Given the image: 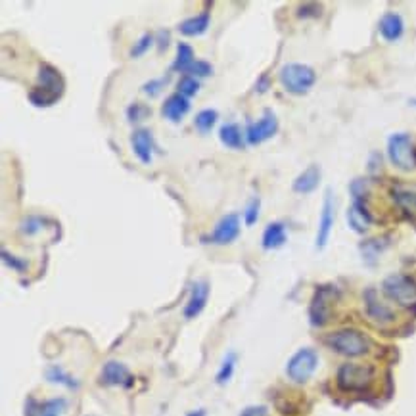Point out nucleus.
<instances>
[{
    "instance_id": "nucleus-5",
    "label": "nucleus",
    "mask_w": 416,
    "mask_h": 416,
    "mask_svg": "<svg viewBox=\"0 0 416 416\" xmlns=\"http://www.w3.org/2000/svg\"><path fill=\"white\" fill-rule=\"evenodd\" d=\"M382 292L401 307L416 305V281L407 274H390L382 282Z\"/></svg>"
},
{
    "instance_id": "nucleus-29",
    "label": "nucleus",
    "mask_w": 416,
    "mask_h": 416,
    "mask_svg": "<svg viewBox=\"0 0 416 416\" xmlns=\"http://www.w3.org/2000/svg\"><path fill=\"white\" fill-rule=\"evenodd\" d=\"M388 246V242H382V238H374V240H368L365 244H360V251H363V256L365 259H376L380 253H382V249Z\"/></svg>"
},
{
    "instance_id": "nucleus-40",
    "label": "nucleus",
    "mask_w": 416,
    "mask_h": 416,
    "mask_svg": "<svg viewBox=\"0 0 416 416\" xmlns=\"http://www.w3.org/2000/svg\"><path fill=\"white\" fill-rule=\"evenodd\" d=\"M240 416H267V408L265 407H248Z\"/></svg>"
},
{
    "instance_id": "nucleus-2",
    "label": "nucleus",
    "mask_w": 416,
    "mask_h": 416,
    "mask_svg": "<svg viewBox=\"0 0 416 416\" xmlns=\"http://www.w3.org/2000/svg\"><path fill=\"white\" fill-rule=\"evenodd\" d=\"M326 345L344 357H363L370 349L368 338L355 328H344L326 336Z\"/></svg>"
},
{
    "instance_id": "nucleus-43",
    "label": "nucleus",
    "mask_w": 416,
    "mask_h": 416,
    "mask_svg": "<svg viewBox=\"0 0 416 416\" xmlns=\"http://www.w3.org/2000/svg\"><path fill=\"white\" fill-rule=\"evenodd\" d=\"M410 104H413V106H416V98H415V100H410Z\"/></svg>"
},
{
    "instance_id": "nucleus-4",
    "label": "nucleus",
    "mask_w": 416,
    "mask_h": 416,
    "mask_svg": "<svg viewBox=\"0 0 416 416\" xmlns=\"http://www.w3.org/2000/svg\"><path fill=\"white\" fill-rule=\"evenodd\" d=\"M281 83L282 87L286 88L288 92L301 97L307 94L317 81V73L313 67L305 64H286L281 69Z\"/></svg>"
},
{
    "instance_id": "nucleus-15",
    "label": "nucleus",
    "mask_w": 416,
    "mask_h": 416,
    "mask_svg": "<svg viewBox=\"0 0 416 416\" xmlns=\"http://www.w3.org/2000/svg\"><path fill=\"white\" fill-rule=\"evenodd\" d=\"M365 305H367V315L372 320H376V322H393L395 320V313L384 305L380 299H378V294L374 288H368L365 292Z\"/></svg>"
},
{
    "instance_id": "nucleus-24",
    "label": "nucleus",
    "mask_w": 416,
    "mask_h": 416,
    "mask_svg": "<svg viewBox=\"0 0 416 416\" xmlns=\"http://www.w3.org/2000/svg\"><path fill=\"white\" fill-rule=\"evenodd\" d=\"M44 378L49 380L50 384H60L65 385V388H69V390H77L79 388V382H75L67 372H65L64 368L58 367V365H52L44 370Z\"/></svg>"
},
{
    "instance_id": "nucleus-31",
    "label": "nucleus",
    "mask_w": 416,
    "mask_h": 416,
    "mask_svg": "<svg viewBox=\"0 0 416 416\" xmlns=\"http://www.w3.org/2000/svg\"><path fill=\"white\" fill-rule=\"evenodd\" d=\"M198 90H200V83L194 79L192 75H186V77L178 81V94H183L184 98L196 97Z\"/></svg>"
},
{
    "instance_id": "nucleus-9",
    "label": "nucleus",
    "mask_w": 416,
    "mask_h": 416,
    "mask_svg": "<svg viewBox=\"0 0 416 416\" xmlns=\"http://www.w3.org/2000/svg\"><path fill=\"white\" fill-rule=\"evenodd\" d=\"M276 131H278V119H276V115H274V112H271V110H265L263 117L249 125L248 133H246V136H248V144H261V142H265V140H269V138H272V136L276 135Z\"/></svg>"
},
{
    "instance_id": "nucleus-35",
    "label": "nucleus",
    "mask_w": 416,
    "mask_h": 416,
    "mask_svg": "<svg viewBox=\"0 0 416 416\" xmlns=\"http://www.w3.org/2000/svg\"><path fill=\"white\" fill-rule=\"evenodd\" d=\"M259 208H261V201H259V198H251L248 203V208H246V213H244V217H246V224H256L257 219H259Z\"/></svg>"
},
{
    "instance_id": "nucleus-12",
    "label": "nucleus",
    "mask_w": 416,
    "mask_h": 416,
    "mask_svg": "<svg viewBox=\"0 0 416 416\" xmlns=\"http://www.w3.org/2000/svg\"><path fill=\"white\" fill-rule=\"evenodd\" d=\"M334 297H336V290L334 288H326V286H324V288L317 290V294L313 297L311 303L313 326H322V324H326L330 315V303L334 301Z\"/></svg>"
},
{
    "instance_id": "nucleus-3",
    "label": "nucleus",
    "mask_w": 416,
    "mask_h": 416,
    "mask_svg": "<svg viewBox=\"0 0 416 416\" xmlns=\"http://www.w3.org/2000/svg\"><path fill=\"white\" fill-rule=\"evenodd\" d=\"M372 380H374V368L368 365L345 363L338 368V388L344 392H365L372 384Z\"/></svg>"
},
{
    "instance_id": "nucleus-30",
    "label": "nucleus",
    "mask_w": 416,
    "mask_h": 416,
    "mask_svg": "<svg viewBox=\"0 0 416 416\" xmlns=\"http://www.w3.org/2000/svg\"><path fill=\"white\" fill-rule=\"evenodd\" d=\"M2 261H4L6 267H10V271L25 272L29 269V263H27L25 259L14 256V253H10L8 249H2Z\"/></svg>"
},
{
    "instance_id": "nucleus-20",
    "label": "nucleus",
    "mask_w": 416,
    "mask_h": 416,
    "mask_svg": "<svg viewBox=\"0 0 416 416\" xmlns=\"http://www.w3.org/2000/svg\"><path fill=\"white\" fill-rule=\"evenodd\" d=\"M319 183H320V169L317 167V165H309V167L305 169L303 173L294 181L292 188H294V192L297 194H311L313 190H317Z\"/></svg>"
},
{
    "instance_id": "nucleus-6",
    "label": "nucleus",
    "mask_w": 416,
    "mask_h": 416,
    "mask_svg": "<svg viewBox=\"0 0 416 416\" xmlns=\"http://www.w3.org/2000/svg\"><path fill=\"white\" fill-rule=\"evenodd\" d=\"M388 156L393 165L401 171H413L416 167V153L413 138L407 133H395L388 140Z\"/></svg>"
},
{
    "instance_id": "nucleus-8",
    "label": "nucleus",
    "mask_w": 416,
    "mask_h": 416,
    "mask_svg": "<svg viewBox=\"0 0 416 416\" xmlns=\"http://www.w3.org/2000/svg\"><path fill=\"white\" fill-rule=\"evenodd\" d=\"M336 221V201L332 196V190L326 188L324 194V201H322V209H320V219H319V228H317V248L322 249L328 244L330 234H332V226Z\"/></svg>"
},
{
    "instance_id": "nucleus-26",
    "label": "nucleus",
    "mask_w": 416,
    "mask_h": 416,
    "mask_svg": "<svg viewBox=\"0 0 416 416\" xmlns=\"http://www.w3.org/2000/svg\"><path fill=\"white\" fill-rule=\"evenodd\" d=\"M217 119H219V113L217 110H201L198 112V115L194 117V125L200 133H209L211 128L215 127Z\"/></svg>"
},
{
    "instance_id": "nucleus-37",
    "label": "nucleus",
    "mask_w": 416,
    "mask_h": 416,
    "mask_svg": "<svg viewBox=\"0 0 416 416\" xmlns=\"http://www.w3.org/2000/svg\"><path fill=\"white\" fill-rule=\"evenodd\" d=\"M368 192V183L367 181H363V178H357V181H353L351 183V194L355 200L363 201V196Z\"/></svg>"
},
{
    "instance_id": "nucleus-16",
    "label": "nucleus",
    "mask_w": 416,
    "mask_h": 416,
    "mask_svg": "<svg viewBox=\"0 0 416 416\" xmlns=\"http://www.w3.org/2000/svg\"><path fill=\"white\" fill-rule=\"evenodd\" d=\"M131 146H133V152L138 160L142 161L144 165H150L153 158V140L152 133L146 131V128H138L131 136Z\"/></svg>"
},
{
    "instance_id": "nucleus-32",
    "label": "nucleus",
    "mask_w": 416,
    "mask_h": 416,
    "mask_svg": "<svg viewBox=\"0 0 416 416\" xmlns=\"http://www.w3.org/2000/svg\"><path fill=\"white\" fill-rule=\"evenodd\" d=\"M150 108L146 104H140V102H135L133 106H128L127 110V117L131 123H140L142 119H146L150 115Z\"/></svg>"
},
{
    "instance_id": "nucleus-11",
    "label": "nucleus",
    "mask_w": 416,
    "mask_h": 416,
    "mask_svg": "<svg viewBox=\"0 0 416 416\" xmlns=\"http://www.w3.org/2000/svg\"><path fill=\"white\" fill-rule=\"evenodd\" d=\"M238 236H240V217L236 213H228L215 224L211 242L217 246H226V244H233Z\"/></svg>"
},
{
    "instance_id": "nucleus-39",
    "label": "nucleus",
    "mask_w": 416,
    "mask_h": 416,
    "mask_svg": "<svg viewBox=\"0 0 416 416\" xmlns=\"http://www.w3.org/2000/svg\"><path fill=\"white\" fill-rule=\"evenodd\" d=\"M320 6L319 4H303L299 12H297V16L305 17V16H320Z\"/></svg>"
},
{
    "instance_id": "nucleus-13",
    "label": "nucleus",
    "mask_w": 416,
    "mask_h": 416,
    "mask_svg": "<svg viewBox=\"0 0 416 416\" xmlns=\"http://www.w3.org/2000/svg\"><path fill=\"white\" fill-rule=\"evenodd\" d=\"M100 382L104 385H119V388H131L135 378L128 372V368L123 363L117 360H108L102 372H100Z\"/></svg>"
},
{
    "instance_id": "nucleus-42",
    "label": "nucleus",
    "mask_w": 416,
    "mask_h": 416,
    "mask_svg": "<svg viewBox=\"0 0 416 416\" xmlns=\"http://www.w3.org/2000/svg\"><path fill=\"white\" fill-rule=\"evenodd\" d=\"M188 416H206V410H201L200 408V410H194V413H190Z\"/></svg>"
},
{
    "instance_id": "nucleus-14",
    "label": "nucleus",
    "mask_w": 416,
    "mask_h": 416,
    "mask_svg": "<svg viewBox=\"0 0 416 416\" xmlns=\"http://www.w3.org/2000/svg\"><path fill=\"white\" fill-rule=\"evenodd\" d=\"M209 297V284L206 281H196L192 282V288H190V297L184 305V317L186 319H194L198 317L208 303Z\"/></svg>"
},
{
    "instance_id": "nucleus-23",
    "label": "nucleus",
    "mask_w": 416,
    "mask_h": 416,
    "mask_svg": "<svg viewBox=\"0 0 416 416\" xmlns=\"http://www.w3.org/2000/svg\"><path fill=\"white\" fill-rule=\"evenodd\" d=\"M219 138L226 148H233V150H238L244 146V140H242V131L238 125L234 123H228V125H223L221 131H219Z\"/></svg>"
},
{
    "instance_id": "nucleus-19",
    "label": "nucleus",
    "mask_w": 416,
    "mask_h": 416,
    "mask_svg": "<svg viewBox=\"0 0 416 416\" xmlns=\"http://www.w3.org/2000/svg\"><path fill=\"white\" fill-rule=\"evenodd\" d=\"M403 31H405V24H403V17L395 12H388L382 16L380 19V35L384 37L385 40H397L403 37Z\"/></svg>"
},
{
    "instance_id": "nucleus-38",
    "label": "nucleus",
    "mask_w": 416,
    "mask_h": 416,
    "mask_svg": "<svg viewBox=\"0 0 416 416\" xmlns=\"http://www.w3.org/2000/svg\"><path fill=\"white\" fill-rule=\"evenodd\" d=\"M188 73H190L192 77H206V75L211 73V65H209L208 62H194V64L190 65Z\"/></svg>"
},
{
    "instance_id": "nucleus-17",
    "label": "nucleus",
    "mask_w": 416,
    "mask_h": 416,
    "mask_svg": "<svg viewBox=\"0 0 416 416\" xmlns=\"http://www.w3.org/2000/svg\"><path fill=\"white\" fill-rule=\"evenodd\" d=\"M347 223L353 233L365 234L368 231V226L372 224V217L368 213V209L365 208V203L360 200H355L351 203V208L347 209Z\"/></svg>"
},
{
    "instance_id": "nucleus-33",
    "label": "nucleus",
    "mask_w": 416,
    "mask_h": 416,
    "mask_svg": "<svg viewBox=\"0 0 416 416\" xmlns=\"http://www.w3.org/2000/svg\"><path fill=\"white\" fill-rule=\"evenodd\" d=\"M152 44H153V37L150 35V33H144V35H142L140 39L136 40L135 47L131 49V56L140 58L142 54H146V52H148V49H150Z\"/></svg>"
},
{
    "instance_id": "nucleus-27",
    "label": "nucleus",
    "mask_w": 416,
    "mask_h": 416,
    "mask_svg": "<svg viewBox=\"0 0 416 416\" xmlns=\"http://www.w3.org/2000/svg\"><path fill=\"white\" fill-rule=\"evenodd\" d=\"M67 407V403L62 397H56V399H49L44 401L42 405H39L37 408V416H62V413Z\"/></svg>"
},
{
    "instance_id": "nucleus-44",
    "label": "nucleus",
    "mask_w": 416,
    "mask_h": 416,
    "mask_svg": "<svg viewBox=\"0 0 416 416\" xmlns=\"http://www.w3.org/2000/svg\"><path fill=\"white\" fill-rule=\"evenodd\" d=\"M87 416H94V415H87Z\"/></svg>"
},
{
    "instance_id": "nucleus-18",
    "label": "nucleus",
    "mask_w": 416,
    "mask_h": 416,
    "mask_svg": "<svg viewBox=\"0 0 416 416\" xmlns=\"http://www.w3.org/2000/svg\"><path fill=\"white\" fill-rule=\"evenodd\" d=\"M190 112V102H188V98H184L183 94H171V97L163 102L161 106V115L165 117V119L173 121V123H178V121H183V117L186 113Z\"/></svg>"
},
{
    "instance_id": "nucleus-36",
    "label": "nucleus",
    "mask_w": 416,
    "mask_h": 416,
    "mask_svg": "<svg viewBox=\"0 0 416 416\" xmlns=\"http://www.w3.org/2000/svg\"><path fill=\"white\" fill-rule=\"evenodd\" d=\"M167 83V77L165 79H153V81H148L144 87H142V90H144L148 97H158L160 94V90L163 88V85Z\"/></svg>"
},
{
    "instance_id": "nucleus-28",
    "label": "nucleus",
    "mask_w": 416,
    "mask_h": 416,
    "mask_svg": "<svg viewBox=\"0 0 416 416\" xmlns=\"http://www.w3.org/2000/svg\"><path fill=\"white\" fill-rule=\"evenodd\" d=\"M234 367H236V355L234 353H228L226 357L221 363V368H219V372H217V384H226L234 374Z\"/></svg>"
},
{
    "instance_id": "nucleus-34",
    "label": "nucleus",
    "mask_w": 416,
    "mask_h": 416,
    "mask_svg": "<svg viewBox=\"0 0 416 416\" xmlns=\"http://www.w3.org/2000/svg\"><path fill=\"white\" fill-rule=\"evenodd\" d=\"M40 231H42V219L40 217H27L22 224V233L27 234V236H35Z\"/></svg>"
},
{
    "instance_id": "nucleus-21",
    "label": "nucleus",
    "mask_w": 416,
    "mask_h": 416,
    "mask_svg": "<svg viewBox=\"0 0 416 416\" xmlns=\"http://www.w3.org/2000/svg\"><path fill=\"white\" fill-rule=\"evenodd\" d=\"M288 240V234H286V226L282 223H271L263 233V248L265 249H276L284 246Z\"/></svg>"
},
{
    "instance_id": "nucleus-7",
    "label": "nucleus",
    "mask_w": 416,
    "mask_h": 416,
    "mask_svg": "<svg viewBox=\"0 0 416 416\" xmlns=\"http://www.w3.org/2000/svg\"><path fill=\"white\" fill-rule=\"evenodd\" d=\"M319 367V355L311 347H303L290 357L286 365V374L292 382L296 384H305L309 378L315 374V370Z\"/></svg>"
},
{
    "instance_id": "nucleus-1",
    "label": "nucleus",
    "mask_w": 416,
    "mask_h": 416,
    "mask_svg": "<svg viewBox=\"0 0 416 416\" xmlns=\"http://www.w3.org/2000/svg\"><path fill=\"white\" fill-rule=\"evenodd\" d=\"M65 81L56 67L42 64L39 67V85L29 92V100L33 106H52L64 94Z\"/></svg>"
},
{
    "instance_id": "nucleus-25",
    "label": "nucleus",
    "mask_w": 416,
    "mask_h": 416,
    "mask_svg": "<svg viewBox=\"0 0 416 416\" xmlns=\"http://www.w3.org/2000/svg\"><path fill=\"white\" fill-rule=\"evenodd\" d=\"M194 62H196V60H194L192 47H188L186 42H181V44H178V50H176L175 64L171 65V69H173V72H188Z\"/></svg>"
},
{
    "instance_id": "nucleus-22",
    "label": "nucleus",
    "mask_w": 416,
    "mask_h": 416,
    "mask_svg": "<svg viewBox=\"0 0 416 416\" xmlns=\"http://www.w3.org/2000/svg\"><path fill=\"white\" fill-rule=\"evenodd\" d=\"M209 22H211L209 12H203L200 16L184 19L183 24L178 25V31L183 33L184 37H198V35H203V33L208 31Z\"/></svg>"
},
{
    "instance_id": "nucleus-41",
    "label": "nucleus",
    "mask_w": 416,
    "mask_h": 416,
    "mask_svg": "<svg viewBox=\"0 0 416 416\" xmlns=\"http://www.w3.org/2000/svg\"><path fill=\"white\" fill-rule=\"evenodd\" d=\"M161 39L160 40V50H167L169 47V33L167 31H161Z\"/></svg>"
},
{
    "instance_id": "nucleus-10",
    "label": "nucleus",
    "mask_w": 416,
    "mask_h": 416,
    "mask_svg": "<svg viewBox=\"0 0 416 416\" xmlns=\"http://www.w3.org/2000/svg\"><path fill=\"white\" fill-rule=\"evenodd\" d=\"M392 198L395 206L408 217L416 219V184L415 183H393Z\"/></svg>"
}]
</instances>
